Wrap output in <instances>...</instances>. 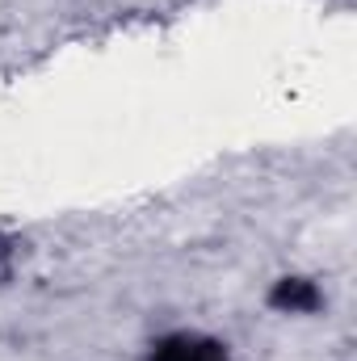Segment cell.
Instances as JSON below:
<instances>
[{
  "label": "cell",
  "mask_w": 357,
  "mask_h": 361,
  "mask_svg": "<svg viewBox=\"0 0 357 361\" xmlns=\"http://www.w3.org/2000/svg\"><path fill=\"white\" fill-rule=\"evenodd\" d=\"M147 361H231V357H227V345L214 341V336H202V332H169V336H160L147 349Z\"/></svg>",
  "instance_id": "cell-1"
},
{
  "label": "cell",
  "mask_w": 357,
  "mask_h": 361,
  "mask_svg": "<svg viewBox=\"0 0 357 361\" xmlns=\"http://www.w3.org/2000/svg\"><path fill=\"white\" fill-rule=\"evenodd\" d=\"M269 307L282 315H315V311H324V290L311 277L290 273V277H277L269 286Z\"/></svg>",
  "instance_id": "cell-2"
}]
</instances>
